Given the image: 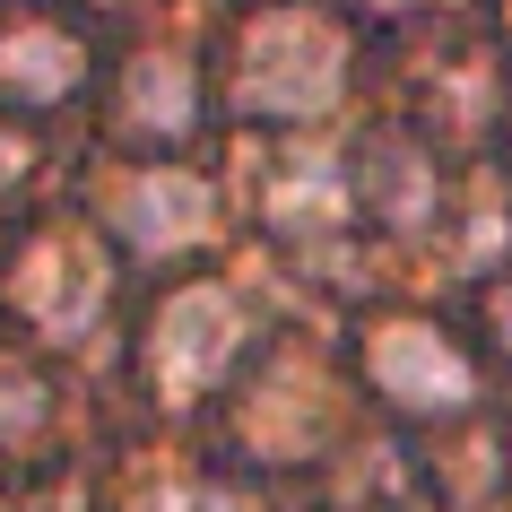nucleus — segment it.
I'll list each match as a JSON object with an SVG mask.
<instances>
[{
	"mask_svg": "<svg viewBox=\"0 0 512 512\" xmlns=\"http://www.w3.org/2000/svg\"><path fill=\"white\" fill-rule=\"evenodd\" d=\"M209 183H191V174H148V183H131V200H122V226H131L139 252H174V243H200L209 235Z\"/></svg>",
	"mask_w": 512,
	"mask_h": 512,
	"instance_id": "5",
	"label": "nucleus"
},
{
	"mask_svg": "<svg viewBox=\"0 0 512 512\" xmlns=\"http://www.w3.org/2000/svg\"><path fill=\"white\" fill-rule=\"evenodd\" d=\"M9 174H18V148H9V139H0V183H9Z\"/></svg>",
	"mask_w": 512,
	"mask_h": 512,
	"instance_id": "12",
	"label": "nucleus"
},
{
	"mask_svg": "<svg viewBox=\"0 0 512 512\" xmlns=\"http://www.w3.org/2000/svg\"><path fill=\"white\" fill-rule=\"evenodd\" d=\"M35 400H44V391H35L27 374H9V365H0V426H35Z\"/></svg>",
	"mask_w": 512,
	"mask_h": 512,
	"instance_id": "9",
	"label": "nucleus"
},
{
	"mask_svg": "<svg viewBox=\"0 0 512 512\" xmlns=\"http://www.w3.org/2000/svg\"><path fill=\"white\" fill-rule=\"evenodd\" d=\"M495 322H504V339H512V287H504V296H495Z\"/></svg>",
	"mask_w": 512,
	"mask_h": 512,
	"instance_id": "11",
	"label": "nucleus"
},
{
	"mask_svg": "<svg viewBox=\"0 0 512 512\" xmlns=\"http://www.w3.org/2000/svg\"><path fill=\"white\" fill-rule=\"evenodd\" d=\"M0 79L18 87V96H70V79H79V44L70 35H53V27H27V35H9L0 44Z\"/></svg>",
	"mask_w": 512,
	"mask_h": 512,
	"instance_id": "6",
	"label": "nucleus"
},
{
	"mask_svg": "<svg viewBox=\"0 0 512 512\" xmlns=\"http://www.w3.org/2000/svg\"><path fill=\"white\" fill-rule=\"evenodd\" d=\"M339 200H348V183H339V165H330V157H304V165L278 174V217H287V226H330Z\"/></svg>",
	"mask_w": 512,
	"mask_h": 512,
	"instance_id": "7",
	"label": "nucleus"
},
{
	"mask_svg": "<svg viewBox=\"0 0 512 512\" xmlns=\"http://www.w3.org/2000/svg\"><path fill=\"white\" fill-rule=\"evenodd\" d=\"M18 304H27V322H35V330L79 339V330L96 322V304H105V261H96L87 243L53 235V243L27 261V270H18Z\"/></svg>",
	"mask_w": 512,
	"mask_h": 512,
	"instance_id": "3",
	"label": "nucleus"
},
{
	"mask_svg": "<svg viewBox=\"0 0 512 512\" xmlns=\"http://www.w3.org/2000/svg\"><path fill=\"white\" fill-rule=\"evenodd\" d=\"M131 113L148 131H183L191 122V70L183 61H139L131 70Z\"/></svg>",
	"mask_w": 512,
	"mask_h": 512,
	"instance_id": "8",
	"label": "nucleus"
},
{
	"mask_svg": "<svg viewBox=\"0 0 512 512\" xmlns=\"http://www.w3.org/2000/svg\"><path fill=\"white\" fill-rule=\"evenodd\" d=\"M235 339H243V313L217 296V287L174 296V304H165V322H157V391H165V400H191V391L235 356Z\"/></svg>",
	"mask_w": 512,
	"mask_h": 512,
	"instance_id": "2",
	"label": "nucleus"
},
{
	"mask_svg": "<svg viewBox=\"0 0 512 512\" xmlns=\"http://www.w3.org/2000/svg\"><path fill=\"white\" fill-rule=\"evenodd\" d=\"M148 512H235V504H226V495H209V486H165Z\"/></svg>",
	"mask_w": 512,
	"mask_h": 512,
	"instance_id": "10",
	"label": "nucleus"
},
{
	"mask_svg": "<svg viewBox=\"0 0 512 512\" xmlns=\"http://www.w3.org/2000/svg\"><path fill=\"white\" fill-rule=\"evenodd\" d=\"M382 9H391V0H382Z\"/></svg>",
	"mask_w": 512,
	"mask_h": 512,
	"instance_id": "13",
	"label": "nucleus"
},
{
	"mask_svg": "<svg viewBox=\"0 0 512 512\" xmlns=\"http://www.w3.org/2000/svg\"><path fill=\"white\" fill-rule=\"evenodd\" d=\"M374 382L391 391V400H408V408H460L469 400V365H460L434 330H417V322H391L374 339Z\"/></svg>",
	"mask_w": 512,
	"mask_h": 512,
	"instance_id": "4",
	"label": "nucleus"
},
{
	"mask_svg": "<svg viewBox=\"0 0 512 512\" xmlns=\"http://www.w3.org/2000/svg\"><path fill=\"white\" fill-rule=\"evenodd\" d=\"M339 35L322 18H270L243 44V105L261 113H322L339 96Z\"/></svg>",
	"mask_w": 512,
	"mask_h": 512,
	"instance_id": "1",
	"label": "nucleus"
}]
</instances>
